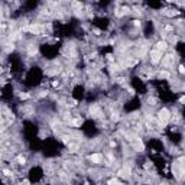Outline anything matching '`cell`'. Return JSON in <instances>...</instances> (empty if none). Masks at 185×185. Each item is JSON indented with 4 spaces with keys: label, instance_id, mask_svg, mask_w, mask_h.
I'll return each mask as SVG.
<instances>
[{
    "label": "cell",
    "instance_id": "1",
    "mask_svg": "<svg viewBox=\"0 0 185 185\" xmlns=\"http://www.w3.org/2000/svg\"><path fill=\"white\" fill-rule=\"evenodd\" d=\"M179 103H182V104H184V103H185V96H182V97H181V98H179Z\"/></svg>",
    "mask_w": 185,
    "mask_h": 185
}]
</instances>
